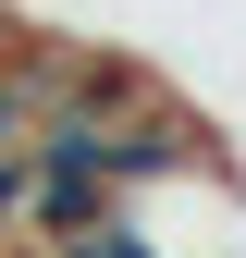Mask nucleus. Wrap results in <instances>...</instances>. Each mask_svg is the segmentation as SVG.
Listing matches in <instances>:
<instances>
[{
    "instance_id": "nucleus-1",
    "label": "nucleus",
    "mask_w": 246,
    "mask_h": 258,
    "mask_svg": "<svg viewBox=\"0 0 246 258\" xmlns=\"http://www.w3.org/2000/svg\"><path fill=\"white\" fill-rule=\"evenodd\" d=\"M111 209H123V184L99 172V160L37 136V160H25V221H13V234L25 246H61V234H86V221H111Z\"/></svg>"
},
{
    "instance_id": "nucleus-2",
    "label": "nucleus",
    "mask_w": 246,
    "mask_h": 258,
    "mask_svg": "<svg viewBox=\"0 0 246 258\" xmlns=\"http://www.w3.org/2000/svg\"><path fill=\"white\" fill-rule=\"evenodd\" d=\"M25 160H37V148H0V234L25 221Z\"/></svg>"
},
{
    "instance_id": "nucleus-3",
    "label": "nucleus",
    "mask_w": 246,
    "mask_h": 258,
    "mask_svg": "<svg viewBox=\"0 0 246 258\" xmlns=\"http://www.w3.org/2000/svg\"><path fill=\"white\" fill-rule=\"evenodd\" d=\"M13 258H49V246H13Z\"/></svg>"
}]
</instances>
